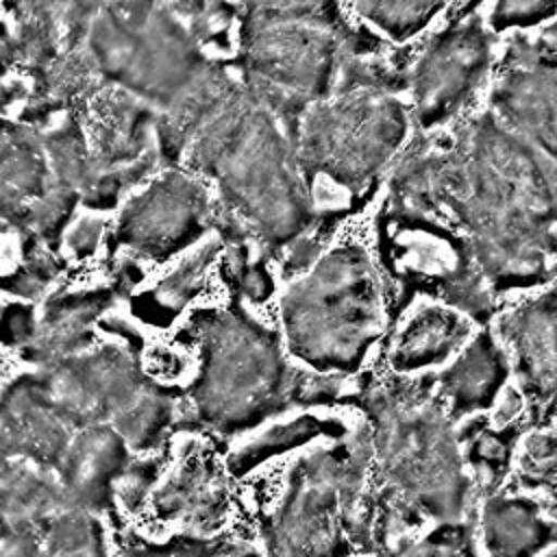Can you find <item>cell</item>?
<instances>
[{"mask_svg": "<svg viewBox=\"0 0 557 557\" xmlns=\"http://www.w3.org/2000/svg\"><path fill=\"white\" fill-rule=\"evenodd\" d=\"M35 335L33 311L22 305L9 307L0 318V339L4 344H28Z\"/></svg>", "mask_w": 557, "mask_h": 557, "instance_id": "obj_15", "label": "cell"}, {"mask_svg": "<svg viewBox=\"0 0 557 557\" xmlns=\"http://www.w3.org/2000/svg\"><path fill=\"white\" fill-rule=\"evenodd\" d=\"M442 7L431 2H366L357 11L385 28L392 37L405 39L420 30Z\"/></svg>", "mask_w": 557, "mask_h": 557, "instance_id": "obj_13", "label": "cell"}, {"mask_svg": "<svg viewBox=\"0 0 557 557\" xmlns=\"http://www.w3.org/2000/svg\"><path fill=\"white\" fill-rule=\"evenodd\" d=\"M490 44L479 22L440 33L416 65V104L422 124H435L461 107L485 72Z\"/></svg>", "mask_w": 557, "mask_h": 557, "instance_id": "obj_2", "label": "cell"}, {"mask_svg": "<svg viewBox=\"0 0 557 557\" xmlns=\"http://www.w3.org/2000/svg\"><path fill=\"white\" fill-rule=\"evenodd\" d=\"M503 366L492 342L479 337L466 355L448 370L444 387L455 400L457 409H472L490 403L492 394L500 385Z\"/></svg>", "mask_w": 557, "mask_h": 557, "instance_id": "obj_10", "label": "cell"}, {"mask_svg": "<svg viewBox=\"0 0 557 557\" xmlns=\"http://www.w3.org/2000/svg\"><path fill=\"white\" fill-rule=\"evenodd\" d=\"M403 135V115L385 94L366 91L311 111L305 148L315 163H331L335 176L363 181L385 161Z\"/></svg>", "mask_w": 557, "mask_h": 557, "instance_id": "obj_1", "label": "cell"}, {"mask_svg": "<svg viewBox=\"0 0 557 557\" xmlns=\"http://www.w3.org/2000/svg\"><path fill=\"white\" fill-rule=\"evenodd\" d=\"M553 294H544L503 320V335L513 344L527 389L540 398L553 392Z\"/></svg>", "mask_w": 557, "mask_h": 557, "instance_id": "obj_7", "label": "cell"}, {"mask_svg": "<svg viewBox=\"0 0 557 557\" xmlns=\"http://www.w3.org/2000/svg\"><path fill=\"white\" fill-rule=\"evenodd\" d=\"M555 70L553 52L520 44L509 52L507 72L496 89L503 115L553 154L555 144Z\"/></svg>", "mask_w": 557, "mask_h": 557, "instance_id": "obj_3", "label": "cell"}, {"mask_svg": "<svg viewBox=\"0 0 557 557\" xmlns=\"http://www.w3.org/2000/svg\"><path fill=\"white\" fill-rule=\"evenodd\" d=\"M98 235H100V222H91V220H85L72 235H70V244L74 248L76 255H87L96 248V242H98Z\"/></svg>", "mask_w": 557, "mask_h": 557, "instance_id": "obj_16", "label": "cell"}, {"mask_svg": "<svg viewBox=\"0 0 557 557\" xmlns=\"http://www.w3.org/2000/svg\"><path fill=\"white\" fill-rule=\"evenodd\" d=\"M124 440L109 426H87L67 444L59 468L65 496L83 507L98 509L109 500L113 479L124 470Z\"/></svg>", "mask_w": 557, "mask_h": 557, "instance_id": "obj_5", "label": "cell"}, {"mask_svg": "<svg viewBox=\"0 0 557 557\" xmlns=\"http://www.w3.org/2000/svg\"><path fill=\"white\" fill-rule=\"evenodd\" d=\"M109 298V292H89L52 300L39 331L24 346V357L46 366L67 359L89 342L87 326L107 307Z\"/></svg>", "mask_w": 557, "mask_h": 557, "instance_id": "obj_8", "label": "cell"}, {"mask_svg": "<svg viewBox=\"0 0 557 557\" xmlns=\"http://www.w3.org/2000/svg\"><path fill=\"white\" fill-rule=\"evenodd\" d=\"M202 215L205 196L196 183L178 174L168 176L126 209L120 220V239L154 255L170 252L194 237Z\"/></svg>", "mask_w": 557, "mask_h": 557, "instance_id": "obj_4", "label": "cell"}, {"mask_svg": "<svg viewBox=\"0 0 557 557\" xmlns=\"http://www.w3.org/2000/svg\"><path fill=\"white\" fill-rule=\"evenodd\" d=\"M41 139L24 126L0 122V218L20 226L50 187Z\"/></svg>", "mask_w": 557, "mask_h": 557, "instance_id": "obj_6", "label": "cell"}, {"mask_svg": "<svg viewBox=\"0 0 557 557\" xmlns=\"http://www.w3.org/2000/svg\"><path fill=\"white\" fill-rule=\"evenodd\" d=\"M485 535L496 557H529L550 535V524L524 500H500L490 507Z\"/></svg>", "mask_w": 557, "mask_h": 557, "instance_id": "obj_9", "label": "cell"}, {"mask_svg": "<svg viewBox=\"0 0 557 557\" xmlns=\"http://www.w3.org/2000/svg\"><path fill=\"white\" fill-rule=\"evenodd\" d=\"M555 13V2H500L494 11L492 22L496 28H507L513 24H535Z\"/></svg>", "mask_w": 557, "mask_h": 557, "instance_id": "obj_14", "label": "cell"}, {"mask_svg": "<svg viewBox=\"0 0 557 557\" xmlns=\"http://www.w3.org/2000/svg\"><path fill=\"white\" fill-rule=\"evenodd\" d=\"M550 557H553V555H550Z\"/></svg>", "mask_w": 557, "mask_h": 557, "instance_id": "obj_18", "label": "cell"}, {"mask_svg": "<svg viewBox=\"0 0 557 557\" xmlns=\"http://www.w3.org/2000/svg\"><path fill=\"white\" fill-rule=\"evenodd\" d=\"M76 200H78V194L74 189L54 185L39 200L30 205L20 228H24L33 239L52 242L61 233L63 224L67 222Z\"/></svg>", "mask_w": 557, "mask_h": 557, "instance_id": "obj_12", "label": "cell"}, {"mask_svg": "<svg viewBox=\"0 0 557 557\" xmlns=\"http://www.w3.org/2000/svg\"><path fill=\"white\" fill-rule=\"evenodd\" d=\"M463 335V324L450 311L424 309L403 331L396 348L400 368H422L442 359Z\"/></svg>", "mask_w": 557, "mask_h": 557, "instance_id": "obj_11", "label": "cell"}, {"mask_svg": "<svg viewBox=\"0 0 557 557\" xmlns=\"http://www.w3.org/2000/svg\"><path fill=\"white\" fill-rule=\"evenodd\" d=\"M13 41H9L7 37H0V74L4 72V67L9 65L11 57H13Z\"/></svg>", "mask_w": 557, "mask_h": 557, "instance_id": "obj_17", "label": "cell"}]
</instances>
